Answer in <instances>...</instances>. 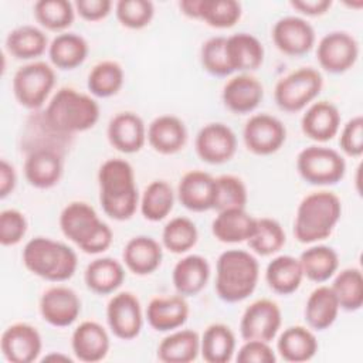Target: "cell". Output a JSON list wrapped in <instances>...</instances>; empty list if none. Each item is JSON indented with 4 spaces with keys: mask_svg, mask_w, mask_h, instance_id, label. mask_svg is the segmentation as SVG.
<instances>
[{
    "mask_svg": "<svg viewBox=\"0 0 363 363\" xmlns=\"http://www.w3.org/2000/svg\"><path fill=\"white\" fill-rule=\"evenodd\" d=\"M118 21L130 30L145 28L155 16V6L149 0H119L115 4Z\"/></svg>",
    "mask_w": 363,
    "mask_h": 363,
    "instance_id": "obj_47",
    "label": "cell"
},
{
    "mask_svg": "<svg viewBox=\"0 0 363 363\" xmlns=\"http://www.w3.org/2000/svg\"><path fill=\"white\" fill-rule=\"evenodd\" d=\"M199 157L210 164H221L233 159L237 150L235 133L224 123L214 122L203 126L196 136Z\"/></svg>",
    "mask_w": 363,
    "mask_h": 363,
    "instance_id": "obj_14",
    "label": "cell"
},
{
    "mask_svg": "<svg viewBox=\"0 0 363 363\" xmlns=\"http://www.w3.org/2000/svg\"><path fill=\"white\" fill-rule=\"evenodd\" d=\"M323 78L315 68L305 67L279 79L274 89V99L279 109L285 112H299L305 109L320 94Z\"/></svg>",
    "mask_w": 363,
    "mask_h": 363,
    "instance_id": "obj_8",
    "label": "cell"
},
{
    "mask_svg": "<svg viewBox=\"0 0 363 363\" xmlns=\"http://www.w3.org/2000/svg\"><path fill=\"white\" fill-rule=\"evenodd\" d=\"M75 13L85 21H99L109 16L112 10L111 0H77L74 3Z\"/></svg>",
    "mask_w": 363,
    "mask_h": 363,
    "instance_id": "obj_52",
    "label": "cell"
},
{
    "mask_svg": "<svg viewBox=\"0 0 363 363\" xmlns=\"http://www.w3.org/2000/svg\"><path fill=\"white\" fill-rule=\"evenodd\" d=\"M60 228L85 254H101L113 240L111 227L99 218L94 207L84 201H72L62 208Z\"/></svg>",
    "mask_w": 363,
    "mask_h": 363,
    "instance_id": "obj_5",
    "label": "cell"
},
{
    "mask_svg": "<svg viewBox=\"0 0 363 363\" xmlns=\"http://www.w3.org/2000/svg\"><path fill=\"white\" fill-rule=\"evenodd\" d=\"M302 279L301 262L292 255H278L267 265L265 281L275 294L289 295L295 292L301 286Z\"/></svg>",
    "mask_w": 363,
    "mask_h": 363,
    "instance_id": "obj_34",
    "label": "cell"
},
{
    "mask_svg": "<svg viewBox=\"0 0 363 363\" xmlns=\"http://www.w3.org/2000/svg\"><path fill=\"white\" fill-rule=\"evenodd\" d=\"M199 238L196 224L187 217H174L166 223L162 231V242L173 254H183L191 250Z\"/></svg>",
    "mask_w": 363,
    "mask_h": 363,
    "instance_id": "obj_45",
    "label": "cell"
},
{
    "mask_svg": "<svg viewBox=\"0 0 363 363\" xmlns=\"http://www.w3.org/2000/svg\"><path fill=\"white\" fill-rule=\"evenodd\" d=\"M241 4L235 0H200L197 20L213 28H230L241 18Z\"/></svg>",
    "mask_w": 363,
    "mask_h": 363,
    "instance_id": "obj_44",
    "label": "cell"
},
{
    "mask_svg": "<svg viewBox=\"0 0 363 363\" xmlns=\"http://www.w3.org/2000/svg\"><path fill=\"white\" fill-rule=\"evenodd\" d=\"M225 54L233 72L247 74L255 71L264 61L262 43L248 33H238L227 37Z\"/></svg>",
    "mask_w": 363,
    "mask_h": 363,
    "instance_id": "obj_27",
    "label": "cell"
},
{
    "mask_svg": "<svg viewBox=\"0 0 363 363\" xmlns=\"http://www.w3.org/2000/svg\"><path fill=\"white\" fill-rule=\"evenodd\" d=\"M259 264L244 250H227L220 254L216 265V292L228 303L247 299L257 288Z\"/></svg>",
    "mask_w": 363,
    "mask_h": 363,
    "instance_id": "obj_4",
    "label": "cell"
},
{
    "mask_svg": "<svg viewBox=\"0 0 363 363\" xmlns=\"http://www.w3.org/2000/svg\"><path fill=\"white\" fill-rule=\"evenodd\" d=\"M340 309L359 311L363 306V277L359 268H345L337 272L330 285Z\"/></svg>",
    "mask_w": 363,
    "mask_h": 363,
    "instance_id": "obj_40",
    "label": "cell"
},
{
    "mask_svg": "<svg viewBox=\"0 0 363 363\" xmlns=\"http://www.w3.org/2000/svg\"><path fill=\"white\" fill-rule=\"evenodd\" d=\"M296 169L306 183L330 186L339 183L345 177L346 162L337 150L312 145L298 153Z\"/></svg>",
    "mask_w": 363,
    "mask_h": 363,
    "instance_id": "obj_7",
    "label": "cell"
},
{
    "mask_svg": "<svg viewBox=\"0 0 363 363\" xmlns=\"http://www.w3.org/2000/svg\"><path fill=\"white\" fill-rule=\"evenodd\" d=\"M189 313V303L182 295L153 298L146 308L147 323L157 332H172L182 328Z\"/></svg>",
    "mask_w": 363,
    "mask_h": 363,
    "instance_id": "obj_25",
    "label": "cell"
},
{
    "mask_svg": "<svg viewBox=\"0 0 363 363\" xmlns=\"http://www.w3.org/2000/svg\"><path fill=\"white\" fill-rule=\"evenodd\" d=\"M340 311L339 302L329 285L315 288L305 303V320L313 330H325L330 328Z\"/></svg>",
    "mask_w": 363,
    "mask_h": 363,
    "instance_id": "obj_32",
    "label": "cell"
},
{
    "mask_svg": "<svg viewBox=\"0 0 363 363\" xmlns=\"http://www.w3.org/2000/svg\"><path fill=\"white\" fill-rule=\"evenodd\" d=\"M277 350L285 362L302 363L316 354L318 340L311 328L289 326L279 335Z\"/></svg>",
    "mask_w": 363,
    "mask_h": 363,
    "instance_id": "obj_31",
    "label": "cell"
},
{
    "mask_svg": "<svg viewBox=\"0 0 363 363\" xmlns=\"http://www.w3.org/2000/svg\"><path fill=\"white\" fill-rule=\"evenodd\" d=\"M306 138L323 143L333 139L340 128L339 109L329 101H318L308 106L301 119Z\"/></svg>",
    "mask_w": 363,
    "mask_h": 363,
    "instance_id": "obj_24",
    "label": "cell"
},
{
    "mask_svg": "<svg viewBox=\"0 0 363 363\" xmlns=\"http://www.w3.org/2000/svg\"><path fill=\"white\" fill-rule=\"evenodd\" d=\"M225 41L227 37L216 35L204 41L200 50V60L204 71L214 77H227L233 74L227 61Z\"/></svg>",
    "mask_w": 363,
    "mask_h": 363,
    "instance_id": "obj_48",
    "label": "cell"
},
{
    "mask_svg": "<svg viewBox=\"0 0 363 363\" xmlns=\"http://www.w3.org/2000/svg\"><path fill=\"white\" fill-rule=\"evenodd\" d=\"M257 227V218L245 208H228L218 211L211 224L213 235L225 244L248 241Z\"/></svg>",
    "mask_w": 363,
    "mask_h": 363,
    "instance_id": "obj_29",
    "label": "cell"
},
{
    "mask_svg": "<svg viewBox=\"0 0 363 363\" xmlns=\"http://www.w3.org/2000/svg\"><path fill=\"white\" fill-rule=\"evenodd\" d=\"M174 193L172 186L164 180H153L145 187L139 207L142 216L149 221H160L173 210Z\"/></svg>",
    "mask_w": 363,
    "mask_h": 363,
    "instance_id": "obj_39",
    "label": "cell"
},
{
    "mask_svg": "<svg viewBox=\"0 0 363 363\" xmlns=\"http://www.w3.org/2000/svg\"><path fill=\"white\" fill-rule=\"evenodd\" d=\"M146 140L155 152L160 155H174L184 147L187 129L177 116L160 115L149 123Z\"/></svg>",
    "mask_w": 363,
    "mask_h": 363,
    "instance_id": "obj_23",
    "label": "cell"
},
{
    "mask_svg": "<svg viewBox=\"0 0 363 363\" xmlns=\"http://www.w3.org/2000/svg\"><path fill=\"white\" fill-rule=\"evenodd\" d=\"M357 57L359 44L356 38L346 31H330L318 43V62L330 74L346 72L354 65Z\"/></svg>",
    "mask_w": 363,
    "mask_h": 363,
    "instance_id": "obj_12",
    "label": "cell"
},
{
    "mask_svg": "<svg viewBox=\"0 0 363 363\" xmlns=\"http://www.w3.org/2000/svg\"><path fill=\"white\" fill-rule=\"evenodd\" d=\"M289 4L292 9H295L296 11L305 16L316 17V16L325 14L330 9L332 1L330 0H292Z\"/></svg>",
    "mask_w": 363,
    "mask_h": 363,
    "instance_id": "obj_53",
    "label": "cell"
},
{
    "mask_svg": "<svg viewBox=\"0 0 363 363\" xmlns=\"http://www.w3.org/2000/svg\"><path fill=\"white\" fill-rule=\"evenodd\" d=\"M282 323L279 306L271 299L254 301L245 308L240 320V333L244 340L271 342Z\"/></svg>",
    "mask_w": 363,
    "mask_h": 363,
    "instance_id": "obj_11",
    "label": "cell"
},
{
    "mask_svg": "<svg viewBox=\"0 0 363 363\" xmlns=\"http://www.w3.org/2000/svg\"><path fill=\"white\" fill-rule=\"evenodd\" d=\"M106 320L111 332L122 340L135 339L143 325L140 302L132 292L115 294L106 306Z\"/></svg>",
    "mask_w": 363,
    "mask_h": 363,
    "instance_id": "obj_13",
    "label": "cell"
},
{
    "mask_svg": "<svg viewBox=\"0 0 363 363\" xmlns=\"http://www.w3.org/2000/svg\"><path fill=\"white\" fill-rule=\"evenodd\" d=\"M27 218L26 216L16 210L7 208L0 213V242L4 247L18 244L27 233Z\"/></svg>",
    "mask_w": 363,
    "mask_h": 363,
    "instance_id": "obj_49",
    "label": "cell"
},
{
    "mask_svg": "<svg viewBox=\"0 0 363 363\" xmlns=\"http://www.w3.org/2000/svg\"><path fill=\"white\" fill-rule=\"evenodd\" d=\"M88 55V43L75 33H61L48 45L51 64L58 69H74L79 67Z\"/></svg>",
    "mask_w": 363,
    "mask_h": 363,
    "instance_id": "obj_35",
    "label": "cell"
},
{
    "mask_svg": "<svg viewBox=\"0 0 363 363\" xmlns=\"http://www.w3.org/2000/svg\"><path fill=\"white\" fill-rule=\"evenodd\" d=\"M62 156L58 150L41 146L31 150L24 162V176L35 189H51L62 176Z\"/></svg>",
    "mask_w": 363,
    "mask_h": 363,
    "instance_id": "obj_18",
    "label": "cell"
},
{
    "mask_svg": "<svg viewBox=\"0 0 363 363\" xmlns=\"http://www.w3.org/2000/svg\"><path fill=\"white\" fill-rule=\"evenodd\" d=\"M339 146L343 153L352 157H359L363 153V118L360 115L349 119L343 125Z\"/></svg>",
    "mask_w": 363,
    "mask_h": 363,
    "instance_id": "obj_50",
    "label": "cell"
},
{
    "mask_svg": "<svg viewBox=\"0 0 363 363\" xmlns=\"http://www.w3.org/2000/svg\"><path fill=\"white\" fill-rule=\"evenodd\" d=\"M235 352V335L224 323L207 326L200 337V354L207 363H227Z\"/></svg>",
    "mask_w": 363,
    "mask_h": 363,
    "instance_id": "obj_36",
    "label": "cell"
},
{
    "mask_svg": "<svg viewBox=\"0 0 363 363\" xmlns=\"http://www.w3.org/2000/svg\"><path fill=\"white\" fill-rule=\"evenodd\" d=\"M248 193L244 182L233 174L216 177V199L213 210L223 211L228 208H245Z\"/></svg>",
    "mask_w": 363,
    "mask_h": 363,
    "instance_id": "obj_46",
    "label": "cell"
},
{
    "mask_svg": "<svg viewBox=\"0 0 363 363\" xmlns=\"http://www.w3.org/2000/svg\"><path fill=\"white\" fill-rule=\"evenodd\" d=\"M43 118L52 133L71 136L95 126L99 119V105L89 95L64 86L52 95Z\"/></svg>",
    "mask_w": 363,
    "mask_h": 363,
    "instance_id": "obj_2",
    "label": "cell"
},
{
    "mask_svg": "<svg viewBox=\"0 0 363 363\" xmlns=\"http://www.w3.org/2000/svg\"><path fill=\"white\" fill-rule=\"evenodd\" d=\"M48 45L45 33L30 24L11 30L6 38L7 52L17 60L38 58L45 52Z\"/></svg>",
    "mask_w": 363,
    "mask_h": 363,
    "instance_id": "obj_37",
    "label": "cell"
},
{
    "mask_svg": "<svg viewBox=\"0 0 363 363\" xmlns=\"http://www.w3.org/2000/svg\"><path fill=\"white\" fill-rule=\"evenodd\" d=\"M303 277L309 281L322 284L330 279L339 268L337 252L328 245H312L299 255Z\"/></svg>",
    "mask_w": 363,
    "mask_h": 363,
    "instance_id": "obj_38",
    "label": "cell"
},
{
    "mask_svg": "<svg viewBox=\"0 0 363 363\" xmlns=\"http://www.w3.org/2000/svg\"><path fill=\"white\" fill-rule=\"evenodd\" d=\"M286 237L282 225L269 217L257 218V227L251 238L247 241L250 248L261 255L268 257L278 252L285 245Z\"/></svg>",
    "mask_w": 363,
    "mask_h": 363,
    "instance_id": "obj_43",
    "label": "cell"
},
{
    "mask_svg": "<svg viewBox=\"0 0 363 363\" xmlns=\"http://www.w3.org/2000/svg\"><path fill=\"white\" fill-rule=\"evenodd\" d=\"M210 278V265L207 259L197 254L183 257L176 262L172 281L173 286L182 296H194L200 294Z\"/></svg>",
    "mask_w": 363,
    "mask_h": 363,
    "instance_id": "obj_28",
    "label": "cell"
},
{
    "mask_svg": "<svg viewBox=\"0 0 363 363\" xmlns=\"http://www.w3.org/2000/svg\"><path fill=\"white\" fill-rule=\"evenodd\" d=\"M33 13L41 27L50 31H62L72 24L75 7L68 0H38L34 3Z\"/></svg>",
    "mask_w": 363,
    "mask_h": 363,
    "instance_id": "obj_42",
    "label": "cell"
},
{
    "mask_svg": "<svg viewBox=\"0 0 363 363\" xmlns=\"http://www.w3.org/2000/svg\"><path fill=\"white\" fill-rule=\"evenodd\" d=\"M125 279L123 265L111 257L91 261L84 272V281L89 291L98 295L113 294Z\"/></svg>",
    "mask_w": 363,
    "mask_h": 363,
    "instance_id": "obj_30",
    "label": "cell"
},
{
    "mask_svg": "<svg viewBox=\"0 0 363 363\" xmlns=\"http://www.w3.org/2000/svg\"><path fill=\"white\" fill-rule=\"evenodd\" d=\"M125 81L122 67L111 60L101 61L88 74V91L98 98H109L116 95Z\"/></svg>",
    "mask_w": 363,
    "mask_h": 363,
    "instance_id": "obj_41",
    "label": "cell"
},
{
    "mask_svg": "<svg viewBox=\"0 0 363 363\" xmlns=\"http://www.w3.org/2000/svg\"><path fill=\"white\" fill-rule=\"evenodd\" d=\"M200 353V336L190 329H176L162 339L157 357L164 363H190Z\"/></svg>",
    "mask_w": 363,
    "mask_h": 363,
    "instance_id": "obj_33",
    "label": "cell"
},
{
    "mask_svg": "<svg viewBox=\"0 0 363 363\" xmlns=\"http://www.w3.org/2000/svg\"><path fill=\"white\" fill-rule=\"evenodd\" d=\"M242 139L251 153L268 156L282 147L286 139V129L278 118L268 113H257L245 122Z\"/></svg>",
    "mask_w": 363,
    "mask_h": 363,
    "instance_id": "obj_10",
    "label": "cell"
},
{
    "mask_svg": "<svg viewBox=\"0 0 363 363\" xmlns=\"http://www.w3.org/2000/svg\"><path fill=\"white\" fill-rule=\"evenodd\" d=\"M177 197L182 206L190 211L201 213L213 210L216 199V177L203 170L184 173L177 186Z\"/></svg>",
    "mask_w": 363,
    "mask_h": 363,
    "instance_id": "obj_19",
    "label": "cell"
},
{
    "mask_svg": "<svg viewBox=\"0 0 363 363\" xmlns=\"http://www.w3.org/2000/svg\"><path fill=\"white\" fill-rule=\"evenodd\" d=\"M99 203L104 213L116 221L129 220L139 206L133 167L123 159H108L98 170Z\"/></svg>",
    "mask_w": 363,
    "mask_h": 363,
    "instance_id": "obj_1",
    "label": "cell"
},
{
    "mask_svg": "<svg viewBox=\"0 0 363 363\" xmlns=\"http://www.w3.org/2000/svg\"><path fill=\"white\" fill-rule=\"evenodd\" d=\"M199 1H200V0H182V1H179V9H180V11H182L184 16L197 20Z\"/></svg>",
    "mask_w": 363,
    "mask_h": 363,
    "instance_id": "obj_55",
    "label": "cell"
},
{
    "mask_svg": "<svg viewBox=\"0 0 363 363\" xmlns=\"http://www.w3.org/2000/svg\"><path fill=\"white\" fill-rule=\"evenodd\" d=\"M48 359H61V360H71L68 356H62V354H55V353H52V354H48V356H45L44 357V360H48Z\"/></svg>",
    "mask_w": 363,
    "mask_h": 363,
    "instance_id": "obj_56",
    "label": "cell"
},
{
    "mask_svg": "<svg viewBox=\"0 0 363 363\" xmlns=\"http://www.w3.org/2000/svg\"><path fill=\"white\" fill-rule=\"evenodd\" d=\"M224 106L238 115L252 112L264 98L262 84L250 74H240L228 79L223 88Z\"/></svg>",
    "mask_w": 363,
    "mask_h": 363,
    "instance_id": "obj_22",
    "label": "cell"
},
{
    "mask_svg": "<svg viewBox=\"0 0 363 363\" xmlns=\"http://www.w3.org/2000/svg\"><path fill=\"white\" fill-rule=\"evenodd\" d=\"M43 342L38 330L28 323H13L1 335L0 349L7 362L31 363L38 359Z\"/></svg>",
    "mask_w": 363,
    "mask_h": 363,
    "instance_id": "obj_16",
    "label": "cell"
},
{
    "mask_svg": "<svg viewBox=\"0 0 363 363\" xmlns=\"http://www.w3.org/2000/svg\"><path fill=\"white\" fill-rule=\"evenodd\" d=\"M235 360L238 363H274L277 356L268 342L245 340L238 349Z\"/></svg>",
    "mask_w": 363,
    "mask_h": 363,
    "instance_id": "obj_51",
    "label": "cell"
},
{
    "mask_svg": "<svg viewBox=\"0 0 363 363\" xmlns=\"http://www.w3.org/2000/svg\"><path fill=\"white\" fill-rule=\"evenodd\" d=\"M55 85V72L44 61H33L20 67L13 77V94L27 109L44 105Z\"/></svg>",
    "mask_w": 363,
    "mask_h": 363,
    "instance_id": "obj_9",
    "label": "cell"
},
{
    "mask_svg": "<svg viewBox=\"0 0 363 363\" xmlns=\"http://www.w3.org/2000/svg\"><path fill=\"white\" fill-rule=\"evenodd\" d=\"M17 183V174L14 166L6 159L0 160V197L6 199L13 193Z\"/></svg>",
    "mask_w": 363,
    "mask_h": 363,
    "instance_id": "obj_54",
    "label": "cell"
},
{
    "mask_svg": "<svg viewBox=\"0 0 363 363\" xmlns=\"http://www.w3.org/2000/svg\"><path fill=\"white\" fill-rule=\"evenodd\" d=\"M272 41L275 47L292 57L309 52L315 44V30L302 17L285 16L272 27Z\"/></svg>",
    "mask_w": 363,
    "mask_h": 363,
    "instance_id": "obj_17",
    "label": "cell"
},
{
    "mask_svg": "<svg viewBox=\"0 0 363 363\" xmlns=\"http://www.w3.org/2000/svg\"><path fill=\"white\" fill-rule=\"evenodd\" d=\"M21 259L31 274L50 282L69 279L78 267L77 252L67 244L48 237H34L27 241Z\"/></svg>",
    "mask_w": 363,
    "mask_h": 363,
    "instance_id": "obj_6",
    "label": "cell"
},
{
    "mask_svg": "<svg viewBox=\"0 0 363 363\" xmlns=\"http://www.w3.org/2000/svg\"><path fill=\"white\" fill-rule=\"evenodd\" d=\"M40 313L43 319L57 328L72 325L81 313V301L77 292L64 285L45 289L40 298Z\"/></svg>",
    "mask_w": 363,
    "mask_h": 363,
    "instance_id": "obj_15",
    "label": "cell"
},
{
    "mask_svg": "<svg viewBox=\"0 0 363 363\" xmlns=\"http://www.w3.org/2000/svg\"><path fill=\"white\" fill-rule=\"evenodd\" d=\"M342 214L340 199L328 190L305 196L295 214L294 235L302 244H313L328 238Z\"/></svg>",
    "mask_w": 363,
    "mask_h": 363,
    "instance_id": "obj_3",
    "label": "cell"
},
{
    "mask_svg": "<svg viewBox=\"0 0 363 363\" xmlns=\"http://www.w3.org/2000/svg\"><path fill=\"white\" fill-rule=\"evenodd\" d=\"M147 128L142 118L133 112L115 115L108 125V140L119 152L132 155L139 152L146 143Z\"/></svg>",
    "mask_w": 363,
    "mask_h": 363,
    "instance_id": "obj_20",
    "label": "cell"
},
{
    "mask_svg": "<svg viewBox=\"0 0 363 363\" xmlns=\"http://www.w3.org/2000/svg\"><path fill=\"white\" fill-rule=\"evenodd\" d=\"M109 346L111 342L106 329L95 320L81 322L71 336L72 352L81 362L94 363L105 359Z\"/></svg>",
    "mask_w": 363,
    "mask_h": 363,
    "instance_id": "obj_21",
    "label": "cell"
},
{
    "mask_svg": "<svg viewBox=\"0 0 363 363\" xmlns=\"http://www.w3.org/2000/svg\"><path fill=\"white\" fill-rule=\"evenodd\" d=\"M125 267L135 275H149L155 272L163 258L162 245L149 235L132 237L122 252Z\"/></svg>",
    "mask_w": 363,
    "mask_h": 363,
    "instance_id": "obj_26",
    "label": "cell"
}]
</instances>
